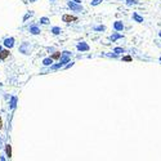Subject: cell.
I'll list each match as a JSON object with an SVG mask.
<instances>
[{
  "instance_id": "3957f363",
  "label": "cell",
  "mask_w": 161,
  "mask_h": 161,
  "mask_svg": "<svg viewBox=\"0 0 161 161\" xmlns=\"http://www.w3.org/2000/svg\"><path fill=\"white\" fill-rule=\"evenodd\" d=\"M133 19H134L135 22H138V23H142V22H144L143 17H140L138 13H133Z\"/></svg>"
},
{
  "instance_id": "6da1fadb",
  "label": "cell",
  "mask_w": 161,
  "mask_h": 161,
  "mask_svg": "<svg viewBox=\"0 0 161 161\" xmlns=\"http://www.w3.org/2000/svg\"><path fill=\"white\" fill-rule=\"evenodd\" d=\"M113 29H115L116 31H123V30H124V23H123L121 21H116V22L113 23Z\"/></svg>"
},
{
  "instance_id": "e0dca14e",
  "label": "cell",
  "mask_w": 161,
  "mask_h": 161,
  "mask_svg": "<svg viewBox=\"0 0 161 161\" xmlns=\"http://www.w3.org/2000/svg\"><path fill=\"white\" fill-rule=\"evenodd\" d=\"M96 30H99V31H103V30H104V27H103V26H99V27H96Z\"/></svg>"
},
{
  "instance_id": "d6986e66",
  "label": "cell",
  "mask_w": 161,
  "mask_h": 161,
  "mask_svg": "<svg viewBox=\"0 0 161 161\" xmlns=\"http://www.w3.org/2000/svg\"><path fill=\"white\" fill-rule=\"evenodd\" d=\"M159 36H160V37H161V31H160V32H159Z\"/></svg>"
},
{
  "instance_id": "ba28073f",
  "label": "cell",
  "mask_w": 161,
  "mask_h": 161,
  "mask_svg": "<svg viewBox=\"0 0 161 161\" xmlns=\"http://www.w3.org/2000/svg\"><path fill=\"white\" fill-rule=\"evenodd\" d=\"M77 48H79V49H81V50H88V49H89V46H88L86 44H80Z\"/></svg>"
},
{
  "instance_id": "5b68a950",
  "label": "cell",
  "mask_w": 161,
  "mask_h": 161,
  "mask_svg": "<svg viewBox=\"0 0 161 161\" xmlns=\"http://www.w3.org/2000/svg\"><path fill=\"white\" fill-rule=\"evenodd\" d=\"M4 45L5 46H13V39H5Z\"/></svg>"
},
{
  "instance_id": "52a82bcc",
  "label": "cell",
  "mask_w": 161,
  "mask_h": 161,
  "mask_svg": "<svg viewBox=\"0 0 161 161\" xmlns=\"http://www.w3.org/2000/svg\"><path fill=\"white\" fill-rule=\"evenodd\" d=\"M120 37H121V35H120V33H113V35L111 36V40H112V41H115V40H117V39H120Z\"/></svg>"
},
{
  "instance_id": "4fadbf2b",
  "label": "cell",
  "mask_w": 161,
  "mask_h": 161,
  "mask_svg": "<svg viewBox=\"0 0 161 161\" xmlns=\"http://www.w3.org/2000/svg\"><path fill=\"white\" fill-rule=\"evenodd\" d=\"M31 31H32V33H39V32H40L36 27H31Z\"/></svg>"
},
{
  "instance_id": "5bb4252c",
  "label": "cell",
  "mask_w": 161,
  "mask_h": 161,
  "mask_svg": "<svg viewBox=\"0 0 161 161\" xmlns=\"http://www.w3.org/2000/svg\"><path fill=\"white\" fill-rule=\"evenodd\" d=\"M100 1H102V0H93V1H92V4H93V5H98Z\"/></svg>"
},
{
  "instance_id": "9a60e30c",
  "label": "cell",
  "mask_w": 161,
  "mask_h": 161,
  "mask_svg": "<svg viewBox=\"0 0 161 161\" xmlns=\"http://www.w3.org/2000/svg\"><path fill=\"white\" fill-rule=\"evenodd\" d=\"M52 59H53V58H50V59H45V61H44V64H50L52 63Z\"/></svg>"
},
{
  "instance_id": "2e32d148",
  "label": "cell",
  "mask_w": 161,
  "mask_h": 161,
  "mask_svg": "<svg viewBox=\"0 0 161 161\" xmlns=\"http://www.w3.org/2000/svg\"><path fill=\"white\" fill-rule=\"evenodd\" d=\"M124 61H126V62H130V61H131V57H129V56L124 57Z\"/></svg>"
},
{
  "instance_id": "9c48e42d",
  "label": "cell",
  "mask_w": 161,
  "mask_h": 161,
  "mask_svg": "<svg viewBox=\"0 0 161 161\" xmlns=\"http://www.w3.org/2000/svg\"><path fill=\"white\" fill-rule=\"evenodd\" d=\"M116 54H120V53H124V49L123 48H115V50H113Z\"/></svg>"
},
{
  "instance_id": "277c9868",
  "label": "cell",
  "mask_w": 161,
  "mask_h": 161,
  "mask_svg": "<svg viewBox=\"0 0 161 161\" xmlns=\"http://www.w3.org/2000/svg\"><path fill=\"white\" fill-rule=\"evenodd\" d=\"M9 57V50H1L0 52V59H5Z\"/></svg>"
},
{
  "instance_id": "7c38bea8",
  "label": "cell",
  "mask_w": 161,
  "mask_h": 161,
  "mask_svg": "<svg viewBox=\"0 0 161 161\" xmlns=\"http://www.w3.org/2000/svg\"><path fill=\"white\" fill-rule=\"evenodd\" d=\"M68 5H70V6H71V8H73V9H79V10H83V8H80V6H76V5H75V4H71V3H70V4H68Z\"/></svg>"
},
{
  "instance_id": "ffe728a7",
  "label": "cell",
  "mask_w": 161,
  "mask_h": 161,
  "mask_svg": "<svg viewBox=\"0 0 161 161\" xmlns=\"http://www.w3.org/2000/svg\"><path fill=\"white\" fill-rule=\"evenodd\" d=\"M75 1H76V3H80V1H79V0H75Z\"/></svg>"
},
{
  "instance_id": "ac0fdd59",
  "label": "cell",
  "mask_w": 161,
  "mask_h": 161,
  "mask_svg": "<svg viewBox=\"0 0 161 161\" xmlns=\"http://www.w3.org/2000/svg\"><path fill=\"white\" fill-rule=\"evenodd\" d=\"M3 128V120H1V117H0V129Z\"/></svg>"
},
{
  "instance_id": "7a4b0ae2",
  "label": "cell",
  "mask_w": 161,
  "mask_h": 161,
  "mask_svg": "<svg viewBox=\"0 0 161 161\" xmlns=\"http://www.w3.org/2000/svg\"><path fill=\"white\" fill-rule=\"evenodd\" d=\"M62 19H63V22H73V21H76V19H77V17H75V16H68V14H64L63 17H62Z\"/></svg>"
},
{
  "instance_id": "8fae6325",
  "label": "cell",
  "mask_w": 161,
  "mask_h": 161,
  "mask_svg": "<svg viewBox=\"0 0 161 161\" xmlns=\"http://www.w3.org/2000/svg\"><path fill=\"white\" fill-rule=\"evenodd\" d=\"M59 57H61V53H59V52H57L56 54H53V56H52V58H53V59H58Z\"/></svg>"
},
{
  "instance_id": "30bf717a",
  "label": "cell",
  "mask_w": 161,
  "mask_h": 161,
  "mask_svg": "<svg viewBox=\"0 0 161 161\" xmlns=\"http://www.w3.org/2000/svg\"><path fill=\"white\" fill-rule=\"evenodd\" d=\"M133 4H138V0H128L126 5H133Z\"/></svg>"
},
{
  "instance_id": "8992f818",
  "label": "cell",
  "mask_w": 161,
  "mask_h": 161,
  "mask_svg": "<svg viewBox=\"0 0 161 161\" xmlns=\"http://www.w3.org/2000/svg\"><path fill=\"white\" fill-rule=\"evenodd\" d=\"M5 151H6V155H8V157L10 159V157H12V147H10L9 144L6 146V148H5Z\"/></svg>"
},
{
  "instance_id": "44dd1931",
  "label": "cell",
  "mask_w": 161,
  "mask_h": 161,
  "mask_svg": "<svg viewBox=\"0 0 161 161\" xmlns=\"http://www.w3.org/2000/svg\"><path fill=\"white\" fill-rule=\"evenodd\" d=\"M160 62H161V57H160Z\"/></svg>"
}]
</instances>
